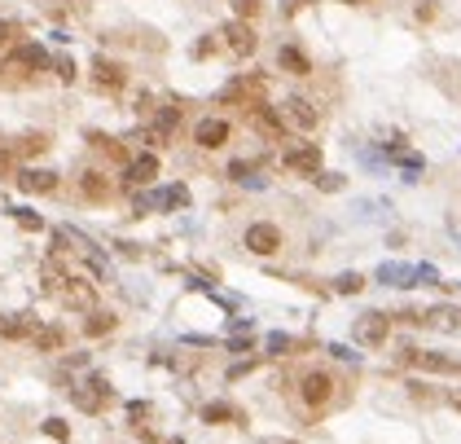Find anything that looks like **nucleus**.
Listing matches in <instances>:
<instances>
[{
    "label": "nucleus",
    "instance_id": "6e6552de",
    "mask_svg": "<svg viewBox=\"0 0 461 444\" xmlns=\"http://www.w3.org/2000/svg\"><path fill=\"white\" fill-rule=\"evenodd\" d=\"M220 36H224V44L233 48L238 58H251V53H255V31L246 27V22H228V27L220 31Z\"/></svg>",
    "mask_w": 461,
    "mask_h": 444
},
{
    "label": "nucleus",
    "instance_id": "ddd939ff",
    "mask_svg": "<svg viewBox=\"0 0 461 444\" xmlns=\"http://www.w3.org/2000/svg\"><path fill=\"white\" fill-rule=\"evenodd\" d=\"M277 62H282V71H290V75H312L308 53H303V48H294V44H286L282 53H277Z\"/></svg>",
    "mask_w": 461,
    "mask_h": 444
},
{
    "label": "nucleus",
    "instance_id": "2f4dec72",
    "mask_svg": "<svg viewBox=\"0 0 461 444\" xmlns=\"http://www.w3.org/2000/svg\"><path fill=\"white\" fill-rule=\"evenodd\" d=\"M9 36H13V27H9V22H0V44H5Z\"/></svg>",
    "mask_w": 461,
    "mask_h": 444
},
{
    "label": "nucleus",
    "instance_id": "7ed1b4c3",
    "mask_svg": "<svg viewBox=\"0 0 461 444\" xmlns=\"http://www.w3.org/2000/svg\"><path fill=\"white\" fill-rule=\"evenodd\" d=\"M246 246H251L255 255H273V251H282V229L259 220V224L246 229Z\"/></svg>",
    "mask_w": 461,
    "mask_h": 444
},
{
    "label": "nucleus",
    "instance_id": "9b49d317",
    "mask_svg": "<svg viewBox=\"0 0 461 444\" xmlns=\"http://www.w3.org/2000/svg\"><path fill=\"white\" fill-rule=\"evenodd\" d=\"M408 361H413V365H422V370H431V374H457V370H461L457 361L439 356V352H408Z\"/></svg>",
    "mask_w": 461,
    "mask_h": 444
},
{
    "label": "nucleus",
    "instance_id": "c85d7f7f",
    "mask_svg": "<svg viewBox=\"0 0 461 444\" xmlns=\"http://www.w3.org/2000/svg\"><path fill=\"white\" fill-rule=\"evenodd\" d=\"M145 414H150V405H145V401H137V405H128V418H145Z\"/></svg>",
    "mask_w": 461,
    "mask_h": 444
},
{
    "label": "nucleus",
    "instance_id": "cd10ccee",
    "mask_svg": "<svg viewBox=\"0 0 461 444\" xmlns=\"http://www.w3.org/2000/svg\"><path fill=\"white\" fill-rule=\"evenodd\" d=\"M44 145H48L44 137H27V145H22V150H27V154H40V150H44Z\"/></svg>",
    "mask_w": 461,
    "mask_h": 444
},
{
    "label": "nucleus",
    "instance_id": "0eeeda50",
    "mask_svg": "<svg viewBox=\"0 0 461 444\" xmlns=\"http://www.w3.org/2000/svg\"><path fill=\"white\" fill-rule=\"evenodd\" d=\"M193 141L202 145V150H220V145L228 141V123H224V119H216V114H211V119H198Z\"/></svg>",
    "mask_w": 461,
    "mask_h": 444
},
{
    "label": "nucleus",
    "instance_id": "a878e982",
    "mask_svg": "<svg viewBox=\"0 0 461 444\" xmlns=\"http://www.w3.org/2000/svg\"><path fill=\"white\" fill-rule=\"evenodd\" d=\"M0 335L18 339V335H27V321H0Z\"/></svg>",
    "mask_w": 461,
    "mask_h": 444
},
{
    "label": "nucleus",
    "instance_id": "72a5a7b5",
    "mask_svg": "<svg viewBox=\"0 0 461 444\" xmlns=\"http://www.w3.org/2000/svg\"><path fill=\"white\" fill-rule=\"evenodd\" d=\"M453 401H457V405H461V391H457V396H453Z\"/></svg>",
    "mask_w": 461,
    "mask_h": 444
},
{
    "label": "nucleus",
    "instance_id": "b1692460",
    "mask_svg": "<svg viewBox=\"0 0 461 444\" xmlns=\"http://www.w3.org/2000/svg\"><path fill=\"white\" fill-rule=\"evenodd\" d=\"M255 13H259V0H238V22L255 18Z\"/></svg>",
    "mask_w": 461,
    "mask_h": 444
},
{
    "label": "nucleus",
    "instance_id": "2eb2a0df",
    "mask_svg": "<svg viewBox=\"0 0 461 444\" xmlns=\"http://www.w3.org/2000/svg\"><path fill=\"white\" fill-rule=\"evenodd\" d=\"M92 71H97V84H102V88H123V71L114 67V62L97 58V62H92Z\"/></svg>",
    "mask_w": 461,
    "mask_h": 444
},
{
    "label": "nucleus",
    "instance_id": "a211bd4d",
    "mask_svg": "<svg viewBox=\"0 0 461 444\" xmlns=\"http://www.w3.org/2000/svg\"><path fill=\"white\" fill-rule=\"evenodd\" d=\"M84 330L88 335H110L114 330V317H110V312H92V317L84 321Z\"/></svg>",
    "mask_w": 461,
    "mask_h": 444
},
{
    "label": "nucleus",
    "instance_id": "f03ea898",
    "mask_svg": "<svg viewBox=\"0 0 461 444\" xmlns=\"http://www.w3.org/2000/svg\"><path fill=\"white\" fill-rule=\"evenodd\" d=\"M391 335V317H383V312H365V317L356 321V343L360 348H383Z\"/></svg>",
    "mask_w": 461,
    "mask_h": 444
},
{
    "label": "nucleus",
    "instance_id": "4be33fe9",
    "mask_svg": "<svg viewBox=\"0 0 461 444\" xmlns=\"http://www.w3.org/2000/svg\"><path fill=\"white\" fill-rule=\"evenodd\" d=\"M202 418H207V422H228V418H238V414H233L228 405H207V409H202Z\"/></svg>",
    "mask_w": 461,
    "mask_h": 444
},
{
    "label": "nucleus",
    "instance_id": "473e14b6",
    "mask_svg": "<svg viewBox=\"0 0 461 444\" xmlns=\"http://www.w3.org/2000/svg\"><path fill=\"white\" fill-rule=\"evenodd\" d=\"M338 5H365V0H338Z\"/></svg>",
    "mask_w": 461,
    "mask_h": 444
},
{
    "label": "nucleus",
    "instance_id": "f8f14e48",
    "mask_svg": "<svg viewBox=\"0 0 461 444\" xmlns=\"http://www.w3.org/2000/svg\"><path fill=\"white\" fill-rule=\"evenodd\" d=\"M154 176H158V159L154 154H141V159L128 163V180H132V185H150Z\"/></svg>",
    "mask_w": 461,
    "mask_h": 444
},
{
    "label": "nucleus",
    "instance_id": "f3484780",
    "mask_svg": "<svg viewBox=\"0 0 461 444\" xmlns=\"http://www.w3.org/2000/svg\"><path fill=\"white\" fill-rule=\"evenodd\" d=\"M176 119H180V114H176L172 106H163V110L154 114V133H150V137H167L172 128H176Z\"/></svg>",
    "mask_w": 461,
    "mask_h": 444
},
{
    "label": "nucleus",
    "instance_id": "7c9ffc66",
    "mask_svg": "<svg viewBox=\"0 0 461 444\" xmlns=\"http://www.w3.org/2000/svg\"><path fill=\"white\" fill-rule=\"evenodd\" d=\"M18 220H22V229H40V216H31V211H18Z\"/></svg>",
    "mask_w": 461,
    "mask_h": 444
},
{
    "label": "nucleus",
    "instance_id": "f257e3e1",
    "mask_svg": "<svg viewBox=\"0 0 461 444\" xmlns=\"http://www.w3.org/2000/svg\"><path fill=\"white\" fill-rule=\"evenodd\" d=\"M299 401H303L308 414H321V409L334 401V378H329L325 370H308L299 378Z\"/></svg>",
    "mask_w": 461,
    "mask_h": 444
},
{
    "label": "nucleus",
    "instance_id": "bb28decb",
    "mask_svg": "<svg viewBox=\"0 0 461 444\" xmlns=\"http://www.w3.org/2000/svg\"><path fill=\"white\" fill-rule=\"evenodd\" d=\"M44 431L53 436V440H66V436H71V431H66V422H57V418H48V422H44Z\"/></svg>",
    "mask_w": 461,
    "mask_h": 444
},
{
    "label": "nucleus",
    "instance_id": "dca6fc26",
    "mask_svg": "<svg viewBox=\"0 0 461 444\" xmlns=\"http://www.w3.org/2000/svg\"><path fill=\"white\" fill-rule=\"evenodd\" d=\"M251 93H259V79H233V84L220 93V102H242V97H251Z\"/></svg>",
    "mask_w": 461,
    "mask_h": 444
},
{
    "label": "nucleus",
    "instance_id": "20e7f679",
    "mask_svg": "<svg viewBox=\"0 0 461 444\" xmlns=\"http://www.w3.org/2000/svg\"><path fill=\"white\" fill-rule=\"evenodd\" d=\"M251 123L259 128L263 137H273V141H282L286 137V119L277 114L273 106H263V102H251Z\"/></svg>",
    "mask_w": 461,
    "mask_h": 444
},
{
    "label": "nucleus",
    "instance_id": "412c9836",
    "mask_svg": "<svg viewBox=\"0 0 461 444\" xmlns=\"http://www.w3.org/2000/svg\"><path fill=\"white\" fill-rule=\"evenodd\" d=\"M158 203H167V207H185V203H189V189H185V185H172Z\"/></svg>",
    "mask_w": 461,
    "mask_h": 444
},
{
    "label": "nucleus",
    "instance_id": "393cba45",
    "mask_svg": "<svg viewBox=\"0 0 461 444\" xmlns=\"http://www.w3.org/2000/svg\"><path fill=\"white\" fill-rule=\"evenodd\" d=\"M360 286H365V282H360V277H356V273H348V277H338V290H343V295H356Z\"/></svg>",
    "mask_w": 461,
    "mask_h": 444
},
{
    "label": "nucleus",
    "instance_id": "4468645a",
    "mask_svg": "<svg viewBox=\"0 0 461 444\" xmlns=\"http://www.w3.org/2000/svg\"><path fill=\"white\" fill-rule=\"evenodd\" d=\"M92 391H75V405L79 409H88V414H97V409H102V401H106V378H92V383H88Z\"/></svg>",
    "mask_w": 461,
    "mask_h": 444
},
{
    "label": "nucleus",
    "instance_id": "5701e85b",
    "mask_svg": "<svg viewBox=\"0 0 461 444\" xmlns=\"http://www.w3.org/2000/svg\"><path fill=\"white\" fill-rule=\"evenodd\" d=\"M453 317H457L453 308H435V312H431V325H439V330H453V325H457Z\"/></svg>",
    "mask_w": 461,
    "mask_h": 444
},
{
    "label": "nucleus",
    "instance_id": "aec40b11",
    "mask_svg": "<svg viewBox=\"0 0 461 444\" xmlns=\"http://www.w3.org/2000/svg\"><path fill=\"white\" fill-rule=\"evenodd\" d=\"M84 194H88V199H106V180L97 176V172H88L84 176Z\"/></svg>",
    "mask_w": 461,
    "mask_h": 444
},
{
    "label": "nucleus",
    "instance_id": "6ab92c4d",
    "mask_svg": "<svg viewBox=\"0 0 461 444\" xmlns=\"http://www.w3.org/2000/svg\"><path fill=\"white\" fill-rule=\"evenodd\" d=\"M36 348H40V352L62 348V330H40V335H36Z\"/></svg>",
    "mask_w": 461,
    "mask_h": 444
},
{
    "label": "nucleus",
    "instance_id": "39448f33",
    "mask_svg": "<svg viewBox=\"0 0 461 444\" xmlns=\"http://www.w3.org/2000/svg\"><path fill=\"white\" fill-rule=\"evenodd\" d=\"M286 168L299 176H321V150L317 145H294V150H286Z\"/></svg>",
    "mask_w": 461,
    "mask_h": 444
},
{
    "label": "nucleus",
    "instance_id": "c756f323",
    "mask_svg": "<svg viewBox=\"0 0 461 444\" xmlns=\"http://www.w3.org/2000/svg\"><path fill=\"white\" fill-rule=\"evenodd\" d=\"M268 348H273V352H286V348H290V339H286V335H273V339H268Z\"/></svg>",
    "mask_w": 461,
    "mask_h": 444
},
{
    "label": "nucleus",
    "instance_id": "9d476101",
    "mask_svg": "<svg viewBox=\"0 0 461 444\" xmlns=\"http://www.w3.org/2000/svg\"><path fill=\"white\" fill-rule=\"evenodd\" d=\"M18 185H22L27 194H53V189H57V176H53V172L31 168V172H22V176H18Z\"/></svg>",
    "mask_w": 461,
    "mask_h": 444
},
{
    "label": "nucleus",
    "instance_id": "1a4fd4ad",
    "mask_svg": "<svg viewBox=\"0 0 461 444\" xmlns=\"http://www.w3.org/2000/svg\"><path fill=\"white\" fill-rule=\"evenodd\" d=\"M282 110H286V119H294L299 128H317V123H321V114L312 110V102H308V97H290V102H286Z\"/></svg>",
    "mask_w": 461,
    "mask_h": 444
},
{
    "label": "nucleus",
    "instance_id": "423d86ee",
    "mask_svg": "<svg viewBox=\"0 0 461 444\" xmlns=\"http://www.w3.org/2000/svg\"><path fill=\"white\" fill-rule=\"evenodd\" d=\"M48 67V53L40 44H22V48H13L9 62H5V71H44Z\"/></svg>",
    "mask_w": 461,
    "mask_h": 444
}]
</instances>
